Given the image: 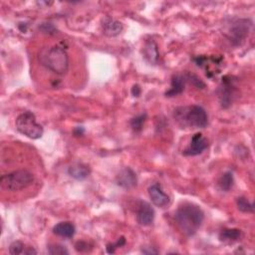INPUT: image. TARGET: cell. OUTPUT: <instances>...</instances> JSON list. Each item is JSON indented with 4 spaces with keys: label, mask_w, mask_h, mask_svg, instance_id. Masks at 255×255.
Wrapping results in <instances>:
<instances>
[{
    "label": "cell",
    "mask_w": 255,
    "mask_h": 255,
    "mask_svg": "<svg viewBox=\"0 0 255 255\" xmlns=\"http://www.w3.org/2000/svg\"><path fill=\"white\" fill-rule=\"evenodd\" d=\"M117 184L125 189H130L137 185L138 178L136 173L131 168H125L116 178Z\"/></svg>",
    "instance_id": "cell-10"
},
{
    "label": "cell",
    "mask_w": 255,
    "mask_h": 255,
    "mask_svg": "<svg viewBox=\"0 0 255 255\" xmlns=\"http://www.w3.org/2000/svg\"><path fill=\"white\" fill-rule=\"evenodd\" d=\"M241 236V230L237 229H228L223 230L219 234V239L225 242L237 241Z\"/></svg>",
    "instance_id": "cell-17"
},
{
    "label": "cell",
    "mask_w": 255,
    "mask_h": 255,
    "mask_svg": "<svg viewBox=\"0 0 255 255\" xmlns=\"http://www.w3.org/2000/svg\"><path fill=\"white\" fill-rule=\"evenodd\" d=\"M42 65L58 75H65L69 69V57L61 46H52L43 49L39 54Z\"/></svg>",
    "instance_id": "cell-2"
},
{
    "label": "cell",
    "mask_w": 255,
    "mask_h": 255,
    "mask_svg": "<svg viewBox=\"0 0 255 255\" xmlns=\"http://www.w3.org/2000/svg\"><path fill=\"white\" fill-rule=\"evenodd\" d=\"M208 147V141L204 137L202 133H197L193 136L189 146L183 151L184 155L195 156L202 153Z\"/></svg>",
    "instance_id": "cell-8"
},
{
    "label": "cell",
    "mask_w": 255,
    "mask_h": 255,
    "mask_svg": "<svg viewBox=\"0 0 255 255\" xmlns=\"http://www.w3.org/2000/svg\"><path fill=\"white\" fill-rule=\"evenodd\" d=\"M144 55L145 58L151 63L155 65L159 58V53H158V47L157 44L153 40H149L146 42L144 46Z\"/></svg>",
    "instance_id": "cell-16"
},
{
    "label": "cell",
    "mask_w": 255,
    "mask_h": 255,
    "mask_svg": "<svg viewBox=\"0 0 255 255\" xmlns=\"http://www.w3.org/2000/svg\"><path fill=\"white\" fill-rule=\"evenodd\" d=\"M131 92H132V95L134 96V97H140V95L142 93V89L139 85H134Z\"/></svg>",
    "instance_id": "cell-26"
},
{
    "label": "cell",
    "mask_w": 255,
    "mask_h": 255,
    "mask_svg": "<svg viewBox=\"0 0 255 255\" xmlns=\"http://www.w3.org/2000/svg\"><path fill=\"white\" fill-rule=\"evenodd\" d=\"M174 117L182 128H205L208 123L205 110L198 105L178 107L175 110Z\"/></svg>",
    "instance_id": "cell-3"
},
{
    "label": "cell",
    "mask_w": 255,
    "mask_h": 255,
    "mask_svg": "<svg viewBox=\"0 0 255 255\" xmlns=\"http://www.w3.org/2000/svg\"><path fill=\"white\" fill-rule=\"evenodd\" d=\"M175 219L181 232L187 236H191L196 234L202 227L204 213L196 204H184L176 211Z\"/></svg>",
    "instance_id": "cell-1"
},
{
    "label": "cell",
    "mask_w": 255,
    "mask_h": 255,
    "mask_svg": "<svg viewBox=\"0 0 255 255\" xmlns=\"http://www.w3.org/2000/svg\"><path fill=\"white\" fill-rule=\"evenodd\" d=\"M142 253H144V254H157L158 252L153 247H143Z\"/></svg>",
    "instance_id": "cell-27"
},
{
    "label": "cell",
    "mask_w": 255,
    "mask_h": 255,
    "mask_svg": "<svg viewBox=\"0 0 255 255\" xmlns=\"http://www.w3.org/2000/svg\"><path fill=\"white\" fill-rule=\"evenodd\" d=\"M146 120H147V115L146 114H142V115H139V116L133 118L131 120L132 129L135 132H141L143 130V127H144V124H145Z\"/></svg>",
    "instance_id": "cell-20"
},
{
    "label": "cell",
    "mask_w": 255,
    "mask_h": 255,
    "mask_svg": "<svg viewBox=\"0 0 255 255\" xmlns=\"http://www.w3.org/2000/svg\"><path fill=\"white\" fill-rule=\"evenodd\" d=\"M233 182H234L233 175L230 172H228L226 174H223L221 176V178H219V180H218V184H219L220 188L222 190H226V191L230 190V188L233 185Z\"/></svg>",
    "instance_id": "cell-18"
},
{
    "label": "cell",
    "mask_w": 255,
    "mask_h": 255,
    "mask_svg": "<svg viewBox=\"0 0 255 255\" xmlns=\"http://www.w3.org/2000/svg\"><path fill=\"white\" fill-rule=\"evenodd\" d=\"M48 253L51 255H68V249L61 244H52L48 247Z\"/></svg>",
    "instance_id": "cell-21"
},
{
    "label": "cell",
    "mask_w": 255,
    "mask_h": 255,
    "mask_svg": "<svg viewBox=\"0 0 255 255\" xmlns=\"http://www.w3.org/2000/svg\"><path fill=\"white\" fill-rule=\"evenodd\" d=\"M90 169L88 166L80 163H76L68 169V174L71 178L77 179V180H84L90 176Z\"/></svg>",
    "instance_id": "cell-15"
},
{
    "label": "cell",
    "mask_w": 255,
    "mask_h": 255,
    "mask_svg": "<svg viewBox=\"0 0 255 255\" xmlns=\"http://www.w3.org/2000/svg\"><path fill=\"white\" fill-rule=\"evenodd\" d=\"M236 93V85L235 80L231 76H225L222 78L221 85L218 89V97L220 104L223 108H229L234 98Z\"/></svg>",
    "instance_id": "cell-7"
},
{
    "label": "cell",
    "mask_w": 255,
    "mask_h": 255,
    "mask_svg": "<svg viewBox=\"0 0 255 255\" xmlns=\"http://www.w3.org/2000/svg\"><path fill=\"white\" fill-rule=\"evenodd\" d=\"M185 77L182 75H175L172 78L171 89L166 92L167 97H176V96L181 94L184 90Z\"/></svg>",
    "instance_id": "cell-14"
},
{
    "label": "cell",
    "mask_w": 255,
    "mask_h": 255,
    "mask_svg": "<svg viewBox=\"0 0 255 255\" xmlns=\"http://www.w3.org/2000/svg\"><path fill=\"white\" fill-rule=\"evenodd\" d=\"M236 204H237L238 209L242 212H253L254 211V204L243 197L236 199Z\"/></svg>",
    "instance_id": "cell-19"
},
{
    "label": "cell",
    "mask_w": 255,
    "mask_h": 255,
    "mask_svg": "<svg viewBox=\"0 0 255 255\" xmlns=\"http://www.w3.org/2000/svg\"><path fill=\"white\" fill-rule=\"evenodd\" d=\"M252 23L248 19H235L228 29L227 36L234 45H241L247 38Z\"/></svg>",
    "instance_id": "cell-6"
},
{
    "label": "cell",
    "mask_w": 255,
    "mask_h": 255,
    "mask_svg": "<svg viewBox=\"0 0 255 255\" xmlns=\"http://www.w3.org/2000/svg\"><path fill=\"white\" fill-rule=\"evenodd\" d=\"M40 31L44 34H48V35H53L57 32L56 27L52 24V23H42L39 26Z\"/></svg>",
    "instance_id": "cell-23"
},
{
    "label": "cell",
    "mask_w": 255,
    "mask_h": 255,
    "mask_svg": "<svg viewBox=\"0 0 255 255\" xmlns=\"http://www.w3.org/2000/svg\"><path fill=\"white\" fill-rule=\"evenodd\" d=\"M16 130L29 139L37 140L43 136V128L37 123L35 115L29 111L20 114L15 121Z\"/></svg>",
    "instance_id": "cell-4"
},
{
    "label": "cell",
    "mask_w": 255,
    "mask_h": 255,
    "mask_svg": "<svg viewBox=\"0 0 255 255\" xmlns=\"http://www.w3.org/2000/svg\"><path fill=\"white\" fill-rule=\"evenodd\" d=\"M153 219L154 210L152 205L147 202H141L137 212V221L139 225L143 227H149L153 222Z\"/></svg>",
    "instance_id": "cell-11"
},
{
    "label": "cell",
    "mask_w": 255,
    "mask_h": 255,
    "mask_svg": "<svg viewBox=\"0 0 255 255\" xmlns=\"http://www.w3.org/2000/svg\"><path fill=\"white\" fill-rule=\"evenodd\" d=\"M149 197L152 203L157 207H165L170 204L169 196L163 190L158 183H154L149 187Z\"/></svg>",
    "instance_id": "cell-9"
},
{
    "label": "cell",
    "mask_w": 255,
    "mask_h": 255,
    "mask_svg": "<svg viewBox=\"0 0 255 255\" xmlns=\"http://www.w3.org/2000/svg\"><path fill=\"white\" fill-rule=\"evenodd\" d=\"M76 229L72 222L63 221L59 222L53 228V233L63 237V238H72L75 235Z\"/></svg>",
    "instance_id": "cell-13"
},
{
    "label": "cell",
    "mask_w": 255,
    "mask_h": 255,
    "mask_svg": "<svg viewBox=\"0 0 255 255\" xmlns=\"http://www.w3.org/2000/svg\"><path fill=\"white\" fill-rule=\"evenodd\" d=\"M75 249L79 252H84V251H88L89 249V244L85 241H78L75 244Z\"/></svg>",
    "instance_id": "cell-25"
},
{
    "label": "cell",
    "mask_w": 255,
    "mask_h": 255,
    "mask_svg": "<svg viewBox=\"0 0 255 255\" xmlns=\"http://www.w3.org/2000/svg\"><path fill=\"white\" fill-rule=\"evenodd\" d=\"M186 79H188L190 81V83H193V85L195 87H197L198 89H204L205 87V84L198 76H196L194 74H188Z\"/></svg>",
    "instance_id": "cell-24"
},
{
    "label": "cell",
    "mask_w": 255,
    "mask_h": 255,
    "mask_svg": "<svg viewBox=\"0 0 255 255\" xmlns=\"http://www.w3.org/2000/svg\"><path fill=\"white\" fill-rule=\"evenodd\" d=\"M26 246L21 241H14L9 246V253L12 255H18V254H25Z\"/></svg>",
    "instance_id": "cell-22"
},
{
    "label": "cell",
    "mask_w": 255,
    "mask_h": 255,
    "mask_svg": "<svg viewBox=\"0 0 255 255\" xmlns=\"http://www.w3.org/2000/svg\"><path fill=\"white\" fill-rule=\"evenodd\" d=\"M103 33L109 37L118 36L123 31V24L111 17H106L102 22Z\"/></svg>",
    "instance_id": "cell-12"
},
{
    "label": "cell",
    "mask_w": 255,
    "mask_h": 255,
    "mask_svg": "<svg viewBox=\"0 0 255 255\" xmlns=\"http://www.w3.org/2000/svg\"><path fill=\"white\" fill-rule=\"evenodd\" d=\"M34 181V176L26 170H19L3 175L0 178L1 187L8 191H18L27 188Z\"/></svg>",
    "instance_id": "cell-5"
},
{
    "label": "cell",
    "mask_w": 255,
    "mask_h": 255,
    "mask_svg": "<svg viewBox=\"0 0 255 255\" xmlns=\"http://www.w3.org/2000/svg\"><path fill=\"white\" fill-rule=\"evenodd\" d=\"M106 249H107V252H108V253L112 254V253H115V251H116V249H117V248L114 246V244H112V243H109V244L107 245Z\"/></svg>",
    "instance_id": "cell-28"
}]
</instances>
